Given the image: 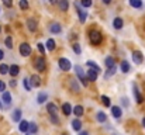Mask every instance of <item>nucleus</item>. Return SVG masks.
Wrapping results in <instances>:
<instances>
[{
  "instance_id": "34",
  "label": "nucleus",
  "mask_w": 145,
  "mask_h": 135,
  "mask_svg": "<svg viewBox=\"0 0 145 135\" xmlns=\"http://www.w3.org/2000/svg\"><path fill=\"white\" fill-rule=\"evenodd\" d=\"M8 68H10V66H7L6 63H1V65H0V73H1V75L8 73Z\"/></svg>"
},
{
  "instance_id": "50",
  "label": "nucleus",
  "mask_w": 145,
  "mask_h": 135,
  "mask_svg": "<svg viewBox=\"0 0 145 135\" xmlns=\"http://www.w3.org/2000/svg\"><path fill=\"white\" fill-rule=\"evenodd\" d=\"M49 1H51V4H56L58 3V0H49Z\"/></svg>"
},
{
  "instance_id": "14",
  "label": "nucleus",
  "mask_w": 145,
  "mask_h": 135,
  "mask_svg": "<svg viewBox=\"0 0 145 135\" xmlns=\"http://www.w3.org/2000/svg\"><path fill=\"white\" fill-rule=\"evenodd\" d=\"M123 25H124V21H123V18H120V17H116V18H114V21H113V27H114L116 30H121V28H123Z\"/></svg>"
},
{
  "instance_id": "19",
  "label": "nucleus",
  "mask_w": 145,
  "mask_h": 135,
  "mask_svg": "<svg viewBox=\"0 0 145 135\" xmlns=\"http://www.w3.org/2000/svg\"><path fill=\"white\" fill-rule=\"evenodd\" d=\"M62 111H63V114H65V115H69V114H72V113H73V108L71 107V104H69V103H65V104L62 106Z\"/></svg>"
},
{
  "instance_id": "25",
  "label": "nucleus",
  "mask_w": 145,
  "mask_h": 135,
  "mask_svg": "<svg viewBox=\"0 0 145 135\" xmlns=\"http://www.w3.org/2000/svg\"><path fill=\"white\" fill-rule=\"evenodd\" d=\"M72 128H73L75 131H80V128H82V123H80L79 120H73V121H72Z\"/></svg>"
},
{
  "instance_id": "24",
  "label": "nucleus",
  "mask_w": 145,
  "mask_h": 135,
  "mask_svg": "<svg viewBox=\"0 0 145 135\" xmlns=\"http://www.w3.org/2000/svg\"><path fill=\"white\" fill-rule=\"evenodd\" d=\"M86 65H88L89 68H92V69H95V70H97L99 73L101 72V68H100V66L97 65L96 62H93V61H88V62H86Z\"/></svg>"
},
{
  "instance_id": "36",
  "label": "nucleus",
  "mask_w": 145,
  "mask_h": 135,
  "mask_svg": "<svg viewBox=\"0 0 145 135\" xmlns=\"http://www.w3.org/2000/svg\"><path fill=\"white\" fill-rule=\"evenodd\" d=\"M80 4L83 6V7H92V4H93V0H80Z\"/></svg>"
},
{
  "instance_id": "42",
  "label": "nucleus",
  "mask_w": 145,
  "mask_h": 135,
  "mask_svg": "<svg viewBox=\"0 0 145 135\" xmlns=\"http://www.w3.org/2000/svg\"><path fill=\"white\" fill-rule=\"evenodd\" d=\"M38 51L41 53H45V46H44V44H38Z\"/></svg>"
},
{
  "instance_id": "39",
  "label": "nucleus",
  "mask_w": 145,
  "mask_h": 135,
  "mask_svg": "<svg viewBox=\"0 0 145 135\" xmlns=\"http://www.w3.org/2000/svg\"><path fill=\"white\" fill-rule=\"evenodd\" d=\"M73 51H75V53L80 55V52H82V48H80V45H79V44H73Z\"/></svg>"
},
{
  "instance_id": "46",
  "label": "nucleus",
  "mask_w": 145,
  "mask_h": 135,
  "mask_svg": "<svg viewBox=\"0 0 145 135\" xmlns=\"http://www.w3.org/2000/svg\"><path fill=\"white\" fill-rule=\"evenodd\" d=\"M16 85H17V82H16L14 79H11V80H10V86H11V87H14Z\"/></svg>"
},
{
  "instance_id": "37",
  "label": "nucleus",
  "mask_w": 145,
  "mask_h": 135,
  "mask_svg": "<svg viewBox=\"0 0 145 135\" xmlns=\"http://www.w3.org/2000/svg\"><path fill=\"white\" fill-rule=\"evenodd\" d=\"M4 44H6V46H7L8 49H11V48H13V38H11V37H7L6 41H4Z\"/></svg>"
},
{
  "instance_id": "12",
  "label": "nucleus",
  "mask_w": 145,
  "mask_h": 135,
  "mask_svg": "<svg viewBox=\"0 0 145 135\" xmlns=\"http://www.w3.org/2000/svg\"><path fill=\"white\" fill-rule=\"evenodd\" d=\"M30 83H31V87H38L41 85V78L37 76V75H34V76L30 78Z\"/></svg>"
},
{
  "instance_id": "3",
  "label": "nucleus",
  "mask_w": 145,
  "mask_h": 135,
  "mask_svg": "<svg viewBox=\"0 0 145 135\" xmlns=\"http://www.w3.org/2000/svg\"><path fill=\"white\" fill-rule=\"evenodd\" d=\"M58 63H59V68H61L63 72H68V70L72 69V63H71V61L66 59V58H59Z\"/></svg>"
},
{
  "instance_id": "26",
  "label": "nucleus",
  "mask_w": 145,
  "mask_h": 135,
  "mask_svg": "<svg viewBox=\"0 0 145 135\" xmlns=\"http://www.w3.org/2000/svg\"><path fill=\"white\" fill-rule=\"evenodd\" d=\"M121 72H124V73L130 72V63L127 61H123L121 62Z\"/></svg>"
},
{
  "instance_id": "4",
  "label": "nucleus",
  "mask_w": 145,
  "mask_h": 135,
  "mask_svg": "<svg viewBox=\"0 0 145 135\" xmlns=\"http://www.w3.org/2000/svg\"><path fill=\"white\" fill-rule=\"evenodd\" d=\"M34 66H35V69L38 72H42L45 69V59H44V56H38L35 59V62H34Z\"/></svg>"
},
{
  "instance_id": "1",
  "label": "nucleus",
  "mask_w": 145,
  "mask_h": 135,
  "mask_svg": "<svg viewBox=\"0 0 145 135\" xmlns=\"http://www.w3.org/2000/svg\"><path fill=\"white\" fill-rule=\"evenodd\" d=\"M75 72H76V75H78L79 80L82 82V85H83V86H88V76L85 75L83 69H82L79 65H76V66H75Z\"/></svg>"
},
{
  "instance_id": "52",
  "label": "nucleus",
  "mask_w": 145,
  "mask_h": 135,
  "mask_svg": "<svg viewBox=\"0 0 145 135\" xmlns=\"http://www.w3.org/2000/svg\"><path fill=\"white\" fill-rule=\"evenodd\" d=\"M0 30H1V27H0Z\"/></svg>"
},
{
  "instance_id": "32",
  "label": "nucleus",
  "mask_w": 145,
  "mask_h": 135,
  "mask_svg": "<svg viewBox=\"0 0 145 135\" xmlns=\"http://www.w3.org/2000/svg\"><path fill=\"white\" fill-rule=\"evenodd\" d=\"M47 49L48 51H54L55 49V41L52 38H49L48 41H47Z\"/></svg>"
},
{
  "instance_id": "23",
  "label": "nucleus",
  "mask_w": 145,
  "mask_h": 135,
  "mask_svg": "<svg viewBox=\"0 0 145 135\" xmlns=\"http://www.w3.org/2000/svg\"><path fill=\"white\" fill-rule=\"evenodd\" d=\"M1 98H3V101L6 103V104H10L11 103V94L8 93V91H3V96H1Z\"/></svg>"
},
{
  "instance_id": "27",
  "label": "nucleus",
  "mask_w": 145,
  "mask_h": 135,
  "mask_svg": "<svg viewBox=\"0 0 145 135\" xmlns=\"http://www.w3.org/2000/svg\"><path fill=\"white\" fill-rule=\"evenodd\" d=\"M117 72V68H116V65L114 66H111V68H108V70L106 72V75H104V78H110V76H113L114 73Z\"/></svg>"
},
{
  "instance_id": "33",
  "label": "nucleus",
  "mask_w": 145,
  "mask_h": 135,
  "mask_svg": "<svg viewBox=\"0 0 145 135\" xmlns=\"http://www.w3.org/2000/svg\"><path fill=\"white\" fill-rule=\"evenodd\" d=\"M23 86L27 91H31V83H30V79H23Z\"/></svg>"
},
{
  "instance_id": "6",
  "label": "nucleus",
  "mask_w": 145,
  "mask_h": 135,
  "mask_svg": "<svg viewBox=\"0 0 145 135\" xmlns=\"http://www.w3.org/2000/svg\"><path fill=\"white\" fill-rule=\"evenodd\" d=\"M20 53H21V56H30L31 55V46L27 42H23L20 45Z\"/></svg>"
},
{
  "instance_id": "30",
  "label": "nucleus",
  "mask_w": 145,
  "mask_h": 135,
  "mask_svg": "<svg viewBox=\"0 0 145 135\" xmlns=\"http://www.w3.org/2000/svg\"><path fill=\"white\" fill-rule=\"evenodd\" d=\"M104 63H106V66L107 68H111V66H114L116 63H114V59L111 58V56H107L106 58V61H104Z\"/></svg>"
},
{
  "instance_id": "28",
  "label": "nucleus",
  "mask_w": 145,
  "mask_h": 135,
  "mask_svg": "<svg viewBox=\"0 0 145 135\" xmlns=\"http://www.w3.org/2000/svg\"><path fill=\"white\" fill-rule=\"evenodd\" d=\"M73 114H75L76 117H80V115L83 114V107H82V106H76V107L73 108Z\"/></svg>"
},
{
  "instance_id": "16",
  "label": "nucleus",
  "mask_w": 145,
  "mask_h": 135,
  "mask_svg": "<svg viewBox=\"0 0 145 135\" xmlns=\"http://www.w3.org/2000/svg\"><path fill=\"white\" fill-rule=\"evenodd\" d=\"M121 114H123V111H121V108H120V107H117V106L111 107V115H113L114 118H120V117H121Z\"/></svg>"
},
{
  "instance_id": "5",
  "label": "nucleus",
  "mask_w": 145,
  "mask_h": 135,
  "mask_svg": "<svg viewBox=\"0 0 145 135\" xmlns=\"http://www.w3.org/2000/svg\"><path fill=\"white\" fill-rule=\"evenodd\" d=\"M76 8H78V16H79L80 23H85L86 21V17H88V11L85 8H82L79 3H76Z\"/></svg>"
},
{
  "instance_id": "47",
  "label": "nucleus",
  "mask_w": 145,
  "mask_h": 135,
  "mask_svg": "<svg viewBox=\"0 0 145 135\" xmlns=\"http://www.w3.org/2000/svg\"><path fill=\"white\" fill-rule=\"evenodd\" d=\"M79 135H89L88 131H79Z\"/></svg>"
},
{
  "instance_id": "8",
  "label": "nucleus",
  "mask_w": 145,
  "mask_h": 135,
  "mask_svg": "<svg viewBox=\"0 0 145 135\" xmlns=\"http://www.w3.org/2000/svg\"><path fill=\"white\" fill-rule=\"evenodd\" d=\"M49 31H51V34H61L62 33V25L59 23H52L51 27H49Z\"/></svg>"
},
{
  "instance_id": "51",
  "label": "nucleus",
  "mask_w": 145,
  "mask_h": 135,
  "mask_svg": "<svg viewBox=\"0 0 145 135\" xmlns=\"http://www.w3.org/2000/svg\"><path fill=\"white\" fill-rule=\"evenodd\" d=\"M142 125L145 127V118H142Z\"/></svg>"
},
{
  "instance_id": "18",
  "label": "nucleus",
  "mask_w": 145,
  "mask_h": 135,
  "mask_svg": "<svg viewBox=\"0 0 145 135\" xmlns=\"http://www.w3.org/2000/svg\"><path fill=\"white\" fill-rule=\"evenodd\" d=\"M8 73H10L11 76H17V75L20 73V66H18V65H11V66L8 68Z\"/></svg>"
},
{
  "instance_id": "2",
  "label": "nucleus",
  "mask_w": 145,
  "mask_h": 135,
  "mask_svg": "<svg viewBox=\"0 0 145 135\" xmlns=\"http://www.w3.org/2000/svg\"><path fill=\"white\" fill-rule=\"evenodd\" d=\"M89 38H90V42L93 45H100L101 40H103V37H101V34L99 31H90Z\"/></svg>"
},
{
  "instance_id": "7",
  "label": "nucleus",
  "mask_w": 145,
  "mask_h": 135,
  "mask_svg": "<svg viewBox=\"0 0 145 135\" xmlns=\"http://www.w3.org/2000/svg\"><path fill=\"white\" fill-rule=\"evenodd\" d=\"M133 61H134V63H137V65L142 63V61H144L142 52H140V51H134V52H133Z\"/></svg>"
},
{
  "instance_id": "40",
  "label": "nucleus",
  "mask_w": 145,
  "mask_h": 135,
  "mask_svg": "<svg viewBox=\"0 0 145 135\" xmlns=\"http://www.w3.org/2000/svg\"><path fill=\"white\" fill-rule=\"evenodd\" d=\"M69 85L72 86L73 91H79V86H78V83H76L75 80H71V82H69Z\"/></svg>"
},
{
  "instance_id": "21",
  "label": "nucleus",
  "mask_w": 145,
  "mask_h": 135,
  "mask_svg": "<svg viewBox=\"0 0 145 135\" xmlns=\"http://www.w3.org/2000/svg\"><path fill=\"white\" fill-rule=\"evenodd\" d=\"M28 127H30V123H27V121L24 120V121H20L18 130H20L21 132H27V131H28Z\"/></svg>"
},
{
  "instance_id": "9",
  "label": "nucleus",
  "mask_w": 145,
  "mask_h": 135,
  "mask_svg": "<svg viewBox=\"0 0 145 135\" xmlns=\"http://www.w3.org/2000/svg\"><path fill=\"white\" fill-rule=\"evenodd\" d=\"M47 110H48V113H49L51 117H58V107H56L55 104L49 103L48 106H47Z\"/></svg>"
},
{
  "instance_id": "20",
  "label": "nucleus",
  "mask_w": 145,
  "mask_h": 135,
  "mask_svg": "<svg viewBox=\"0 0 145 135\" xmlns=\"http://www.w3.org/2000/svg\"><path fill=\"white\" fill-rule=\"evenodd\" d=\"M21 110L20 108H16L14 111H13V121H16V123H20V120H21Z\"/></svg>"
},
{
  "instance_id": "49",
  "label": "nucleus",
  "mask_w": 145,
  "mask_h": 135,
  "mask_svg": "<svg viewBox=\"0 0 145 135\" xmlns=\"http://www.w3.org/2000/svg\"><path fill=\"white\" fill-rule=\"evenodd\" d=\"M103 3H104V4H110V3H111V0H103Z\"/></svg>"
},
{
  "instance_id": "38",
  "label": "nucleus",
  "mask_w": 145,
  "mask_h": 135,
  "mask_svg": "<svg viewBox=\"0 0 145 135\" xmlns=\"http://www.w3.org/2000/svg\"><path fill=\"white\" fill-rule=\"evenodd\" d=\"M20 8L21 10H27L28 8V1L27 0H20Z\"/></svg>"
},
{
  "instance_id": "29",
  "label": "nucleus",
  "mask_w": 145,
  "mask_h": 135,
  "mask_svg": "<svg viewBox=\"0 0 145 135\" xmlns=\"http://www.w3.org/2000/svg\"><path fill=\"white\" fill-rule=\"evenodd\" d=\"M106 120H107V117H106V114H104L103 111H99V113H97V121L103 124V123H106Z\"/></svg>"
},
{
  "instance_id": "41",
  "label": "nucleus",
  "mask_w": 145,
  "mask_h": 135,
  "mask_svg": "<svg viewBox=\"0 0 145 135\" xmlns=\"http://www.w3.org/2000/svg\"><path fill=\"white\" fill-rule=\"evenodd\" d=\"M3 4L6 7H11L13 6V0H3Z\"/></svg>"
},
{
  "instance_id": "17",
  "label": "nucleus",
  "mask_w": 145,
  "mask_h": 135,
  "mask_svg": "<svg viewBox=\"0 0 145 135\" xmlns=\"http://www.w3.org/2000/svg\"><path fill=\"white\" fill-rule=\"evenodd\" d=\"M58 7L62 11H66L69 8V0H58Z\"/></svg>"
},
{
  "instance_id": "45",
  "label": "nucleus",
  "mask_w": 145,
  "mask_h": 135,
  "mask_svg": "<svg viewBox=\"0 0 145 135\" xmlns=\"http://www.w3.org/2000/svg\"><path fill=\"white\" fill-rule=\"evenodd\" d=\"M121 101H123V106L128 107V100H127V98H121Z\"/></svg>"
},
{
  "instance_id": "35",
  "label": "nucleus",
  "mask_w": 145,
  "mask_h": 135,
  "mask_svg": "<svg viewBox=\"0 0 145 135\" xmlns=\"http://www.w3.org/2000/svg\"><path fill=\"white\" fill-rule=\"evenodd\" d=\"M101 103H103L106 107H110V106H111V103H110V98H108L107 96H101Z\"/></svg>"
},
{
  "instance_id": "15",
  "label": "nucleus",
  "mask_w": 145,
  "mask_h": 135,
  "mask_svg": "<svg viewBox=\"0 0 145 135\" xmlns=\"http://www.w3.org/2000/svg\"><path fill=\"white\" fill-rule=\"evenodd\" d=\"M47 98H48V94L45 91H40L38 93V97H37V103L38 104H44L47 101Z\"/></svg>"
},
{
  "instance_id": "13",
  "label": "nucleus",
  "mask_w": 145,
  "mask_h": 135,
  "mask_svg": "<svg viewBox=\"0 0 145 135\" xmlns=\"http://www.w3.org/2000/svg\"><path fill=\"white\" fill-rule=\"evenodd\" d=\"M97 75H99V72L90 68V69L88 70V75H86V76H88V79H89L90 82H95V80L97 79Z\"/></svg>"
},
{
  "instance_id": "31",
  "label": "nucleus",
  "mask_w": 145,
  "mask_h": 135,
  "mask_svg": "<svg viewBox=\"0 0 145 135\" xmlns=\"http://www.w3.org/2000/svg\"><path fill=\"white\" fill-rule=\"evenodd\" d=\"M28 131H30V134H35V132L38 131V127H37V124H35V123H30Z\"/></svg>"
},
{
  "instance_id": "10",
  "label": "nucleus",
  "mask_w": 145,
  "mask_h": 135,
  "mask_svg": "<svg viewBox=\"0 0 145 135\" xmlns=\"http://www.w3.org/2000/svg\"><path fill=\"white\" fill-rule=\"evenodd\" d=\"M27 27H28V30H30L31 33H34V31L37 30V27H38L37 20H34V18H28V20H27Z\"/></svg>"
},
{
  "instance_id": "43",
  "label": "nucleus",
  "mask_w": 145,
  "mask_h": 135,
  "mask_svg": "<svg viewBox=\"0 0 145 135\" xmlns=\"http://www.w3.org/2000/svg\"><path fill=\"white\" fill-rule=\"evenodd\" d=\"M51 121H52L55 125H59V118H58V117H51Z\"/></svg>"
},
{
  "instance_id": "44",
  "label": "nucleus",
  "mask_w": 145,
  "mask_h": 135,
  "mask_svg": "<svg viewBox=\"0 0 145 135\" xmlns=\"http://www.w3.org/2000/svg\"><path fill=\"white\" fill-rule=\"evenodd\" d=\"M4 90H6V83H4L3 80H0V91L3 93Z\"/></svg>"
},
{
  "instance_id": "11",
  "label": "nucleus",
  "mask_w": 145,
  "mask_h": 135,
  "mask_svg": "<svg viewBox=\"0 0 145 135\" xmlns=\"http://www.w3.org/2000/svg\"><path fill=\"white\" fill-rule=\"evenodd\" d=\"M133 89H134V97H135V100H137V103H142L144 101V98H142V96H141V93H140V90H138V87H137V85L134 83L133 85Z\"/></svg>"
},
{
  "instance_id": "22",
  "label": "nucleus",
  "mask_w": 145,
  "mask_h": 135,
  "mask_svg": "<svg viewBox=\"0 0 145 135\" xmlns=\"http://www.w3.org/2000/svg\"><path fill=\"white\" fill-rule=\"evenodd\" d=\"M128 3L134 8H141L142 7V0H128Z\"/></svg>"
},
{
  "instance_id": "48",
  "label": "nucleus",
  "mask_w": 145,
  "mask_h": 135,
  "mask_svg": "<svg viewBox=\"0 0 145 135\" xmlns=\"http://www.w3.org/2000/svg\"><path fill=\"white\" fill-rule=\"evenodd\" d=\"M3 58H4V52H3V51H1V49H0V61H1V59H3Z\"/></svg>"
}]
</instances>
